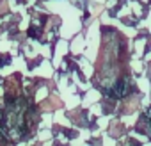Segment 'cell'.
Returning <instances> with one entry per match:
<instances>
[{"label":"cell","mask_w":151,"mask_h":146,"mask_svg":"<svg viewBox=\"0 0 151 146\" xmlns=\"http://www.w3.org/2000/svg\"><path fill=\"white\" fill-rule=\"evenodd\" d=\"M18 91V77H11L7 80V96L9 95H14Z\"/></svg>","instance_id":"7a4b0ae2"},{"label":"cell","mask_w":151,"mask_h":146,"mask_svg":"<svg viewBox=\"0 0 151 146\" xmlns=\"http://www.w3.org/2000/svg\"><path fill=\"white\" fill-rule=\"evenodd\" d=\"M59 107H60V100L57 96H50V98H46L41 103V109L43 111H52V109H59Z\"/></svg>","instance_id":"6da1fadb"},{"label":"cell","mask_w":151,"mask_h":146,"mask_svg":"<svg viewBox=\"0 0 151 146\" xmlns=\"http://www.w3.org/2000/svg\"><path fill=\"white\" fill-rule=\"evenodd\" d=\"M135 107H137V98L130 100V102H128V105H124V112H132Z\"/></svg>","instance_id":"3957f363"}]
</instances>
